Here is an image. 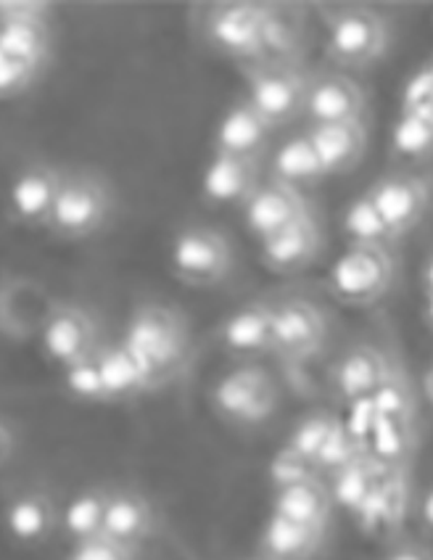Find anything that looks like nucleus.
Wrapping results in <instances>:
<instances>
[{
    "mask_svg": "<svg viewBox=\"0 0 433 560\" xmlns=\"http://www.w3.org/2000/svg\"><path fill=\"white\" fill-rule=\"evenodd\" d=\"M119 341L149 373L154 389L186 371L194 354V336L186 315L162 302L138 304Z\"/></svg>",
    "mask_w": 433,
    "mask_h": 560,
    "instance_id": "1",
    "label": "nucleus"
},
{
    "mask_svg": "<svg viewBox=\"0 0 433 560\" xmlns=\"http://www.w3.org/2000/svg\"><path fill=\"white\" fill-rule=\"evenodd\" d=\"M196 35L214 56L248 67L267 59L270 3L254 0H216L196 14Z\"/></svg>",
    "mask_w": 433,
    "mask_h": 560,
    "instance_id": "2",
    "label": "nucleus"
},
{
    "mask_svg": "<svg viewBox=\"0 0 433 560\" xmlns=\"http://www.w3.org/2000/svg\"><path fill=\"white\" fill-rule=\"evenodd\" d=\"M114 212H117V194L101 172L63 170L48 233L61 241H87L106 231Z\"/></svg>",
    "mask_w": 433,
    "mask_h": 560,
    "instance_id": "3",
    "label": "nucleus"
},
{
    "mask_svg": "<svg viewBox=\"0 0 433 560\" xmlns=\"http://www.w3.org/2000/svg\"><path fill=\"white\" fill-rule=\"evenodd\" d=\"M391 27L381 11L362 3L339 5L325 16V56L339 72H365L386 59Z\"/></svg>",
    "mask_w": 433,
    "mask_h": 560,
    "instance_id": "4",
    "label": "nucleus"
},
{
    "mask_svg": "<svg viewBox=\"0 0 433 560\" xmlns=\"http://www.w3.org/2000/svg\"><path fill=\"white\" fill-rule=\"evenodd\" d=\"M241 69L246 80L244 98L270 125L272 132L304 117L309 72L302 67V61L262 59Z\"/></svg>",
    "mask_w": 433,
    "mask_h": 560,
    "instance_id": "5",
    "label": "nucleus"
},
{
    "mask_svg": "<svg viewBox=\"0 0 433 560\" xmlns=\"http://www.w3.org/2000/svg\"><path fill=\"white\" fill-rule=\"evenodd\" d=\"M209 407L231 429H259L276 418L280 389L270 373L257 362H241L214 381Z\"/></svg>",
    "mask_w": 433,
    "mask_h": 560,
    "instance_id": "6",
    "label": "nucleus"
},
{
    "mask_svg": "<svg viewBox=\"0 0 433 560\" xmlns=\"http://www.w3.org/2000/svg\"><path fill=\"white\" fill-rule=\"evenodd\" d=\"M397 259L391 246L347 244L328 272V289L347 307H373L394 285Z\"/></svg>",
    "mask_w": 433,
    "mask_h": 560,
    "instance_id": "7",
    "label": "nucleus"
},
{
    "mask_svg": "<svg viewBox=\"0 0 433 560\" xmlns=\"http://www.w3.org/2000/svg\"><path fill=\"white\" fill-rule=\"evenodd\" d=\"M169 272L190 289H214L231 278L235 267V249L231 235L220 228L194 225L180 228L169 244Z\"/></svg>",
    "mask_w": 433,
    "mask_h": 560,
    "instance_id": "8",
    "label": "nucleus"
},
{
    "mask_svg": "<svg viewBox=\"0 0 433 560\" xmlns=\"http://www.w3.org/2000/svg\"><path fill=\"white\" fill-rule=\"evenodd\" d=\"M328 334V315L312 299L283 296L272 302V354L289 365L315 360L325 349Z\"/></svg>",
    "mask_w": 433,
    "mask_h": 560,
    "instance_id": "9",
    "label": "nucleus"
},
{
    "mask_svg": "<svg viewBox=\"0 0 433 560\" xmlns=\"http://www.w3.org/2000/svg\"><path fill=\"white\" fill-rule=\"evenodd\" d=\"M40 352L50 365L63 368L93 358L101 347V328L95 315L78 302H59L43 317L40 328Z\"/></svg>",
    "mask_w": 433,
    "mask_h": 560,
    "instance_id": "10",
    "label": "nucleus"
},
{
    "mask_svg": "<svg viewBox=\"0 0 433 560\" xmlns=\"http://www.w3.org/2000/svg\"><path fill=\"white\" fill-rule=\"evenodd\" d=\"M394 241L418 231L431 207V183L418 170H391L365 190Z\"/></svg>",
    "mask_w": 433,
    "mask_h": 560,
    "instance_id": "11",
    "label": "nucleus"
},
{
    "mask_svg": "<svg viewBox=\"0 0 433 560\" xmlns=\"http://www.w3.org/2000/svg\"><path fill=\"white\" fill-rule=\"evenodd\" d=\"M63 170L48 159H32L16 170L9 186V214L30 231H48L50 212L59 196Z\"/></svg>",
    "mask_w": 433,
    "mask_h": 560,
    "instance_id": "12",
    "label": "nucleus"
},
{
    "mask_svg": "<svg viewBox=\"0 0 433 560\" xmlns=\"http://www.w3.org/2000/svg\"><path fill=\"white\" fill-rule=\"evenodd\" d=\"M325 233L315 209L294 225L259 241V259L272 276H299L323 257Z\"/></svg>",
    "mask_w": 433,
    "mask_h": 560,
    "instance_id": "13",
    "label": "nucleus"
},
{
    "mask_svg": "<svg viewBox=\"0 0 433 560\" xmlns=\"http://www.w3.org/2000/svg\"><path fill=\"white\" fill-rule=\"evenodd\" d=\"M367 95L362 85L339 69L309 74L307 101H304V117L309 125H336L365 119Z\"/></svg>",
    "mask_w": 433,
    "mask_h": 560,
    "instance_id": "14",
    "label": "nucleus"
},
{
    "mask_svg": "<svg viewBox=\"0 0 433 560\" xmlns=\"http://www.w3.org/2000/svg\"><path fill=\"white\" fill-rule=\"evenodd\" d=\"M241 212H244L246 231L257 241H265L270 238V235L283 231V228L307 218L312 212V203L307 199V194H302V190L267 177V180L259 183V188L254 190L251 199L241 207Z\"/></svg>",
    "mask_w": 433,
    "mask_h": 560,
    "instance_id": "15",
    "label": "nucleus"
},
{
    "mask_svg": "<svg viewBox=\"0 0 433 560\" xmlns=\"http://www.w3.org/2000/svg\"><path fill=\"white\" fill-rule=\"evenodd\" d=\"M265 162L262 159H244L231 154H216L207 162L201 175V199L212 209L244 207L251 199L254 190L259 188Z\"/></svg>",
    "mask_w": 433,
    "mask_h": 560,
    "instance_id": "16",
    "label": "nucleus"
},
{
    "mask_svg": "<svg viewBox=\"0 0 433 560\" xmlns=\"http://www.w3.org/2000/svg\"><path fill=\"white\" fill-rule=\"evenodd\" d=\"M3 526L19 547H43L61 532V508L48 489L27 487L5 502Z\"/></svg>",
    "mask_w": 433,
    "mask_h": 560,
    "instance_id": "17",
    "label": "nucleus"
},
{
    "mask_svg": "<svg viewBox=\"0 0 433 560\" xmlns=\"http://www.w3.org/2000/svg\"><path fill=\"white\" fill-rule=\"evenodd\" d=\"M216 341L241 362H257L272 354V302L254 299L241 304L216 326Z\"/></svg>",
    "mask_w": 433,
    "mask_h": 560,
    "instance_id": "18",
    "label": "nucleus"
},
{
    "mask_svg": "<svg viewBox=\"0 0 433 560\" xmlns=\"http://www.w3.org/2000/svg\"><path fill=\"white\" fill-rule=\"evenodd\" d=\"M388 368H391V360L386 358L384 349L367 341L352 343L330 368V389L343 402H365L378 389Z\"/></svg>",
    "mask_w": 433,
    "mask_h": 560,
    "instance_id": "19",
    "label": "nucleus"
},
{
    "mask_svg": "<svg viewBox=\"0 0 433 560\" xmlns=\"http://www.w3.org/2000/svg\"><path fill=\"white\" fill-rule=\"evenodd\" d=\"M156 508L140 489L117 487L108 489L106 515H104V537L114 539L127 550L138 552L140 545L149 542L156 532Z\"/></svg>",
    "mask_w": 433,
    "mask_h": 560,
    "instance_id": "20",
    "label": "nucleus"
},
{
    "mask_svg": "<svg viewBox=\"0 0 433 560\" xmlns=\"http://www.w3.org/2000/svg\"><path fill=\"white\" fill-rule=\"evenodd\" d=\"M304 136L309 138L325 177L349 175V172L360 167L362 159L367 154L365 119L336 125H309Z\"/></svg>",
    "mask_w": 433,
    "mask_h": 560,
    "instance_id": "21",
    "label": "nucleus"
},
{
    "mask_svg": "<svg viewBox=\"0 0 433 560\" xmlns=\"http://www.w3.org/2000/svg\"><path fill=\"white\" fill-rule=\"evenodd\" d=\"M343 444H347V431L341 429L339 420L330 416V412L317 410L299 420L294 431H291L285 450L312 470L317 466L341 468L343 460L339 452Z\"/></svg>",
    "mask_w": 433,
    "mask_h": 560,
    "instance_id": "22",
    "label": "nucleus"
},
{
    "mask_svg": "<svg viewBox=\"0 0 433 560\" xmlns=\"http://www.w3.org/2000/svg\"><path fill=\"white\" fill-rule=\"evenodd\" d=\"M95 368H98L101 384L108 405L132 402L143 394L154 392L149 373L140 368V362L132 358L130 349L122 341H101V347L93 354Z\"/></svg>",
    "mask_w": 433,
    "mask_h": 560,
    "instance_id": "23",
    "label": "nucleus"
},
{
    "mask_svg": "<svg viewBox=\"0 0 433 560\" xmlns=\"http://www.w3.org/2000/svg\"><path fill=\"white\" fill-rule=\"evenodd\" d=\"M270 140V125L248 106L246 98H241L222 114L212 138V151L244 159H265Z\"/></svg>",
    "mask_w": 433,
    "mask_h": 560,
    "instance_id": "24",
    "label": "nucleus"
},
{
    "mask_svg": "<svg viewBox=\"0 0 433 560\" xmlns=\"http://www.w3.org/2000/svg\"><path fill=\"white\" fill-rule=\"evenodd\" d=\"M270 513L283 515L296 524L315 526V529H328L333 498H330V489L315 474H307L276 487Z\"/></svg>",
    "mask_w": 433,
    "mask_h": 560,
    "instance_id": "25",
    "label": "nucleus"
},
{
    "mask_svg": "<svg viewBox=\"0 0 433 560\" xmlns=\"http://www.w3.org/2000/svg\"><path fill=\"white\" fill-rule=\"evenodd\" d=\"M325 534L328 529H315L270 513L259 534V552L272 560H315L325 545Z\"/></svg>",
    "mask_w": 433,
    "mask_h": 560,
    "instance_id": "26",
    "label": "nucleus"
},
{
    "mask_svg": "<svg viewBox=\"0 0 433 560\" xmlns=\"http://www.w3.org/2000/svg\"><path fill=\"white\" fill-rule=\"evenodd\" d=\"M270 177L285 186L307 194L309 188H317L325 180V172L317 162L315 149H312L309 138L304 132L285 138L278 145L276 154L270 159Z\"/></svg>",
    "mask_w": 433,
    "mask_h": 560,
    "instance_id": "27",
    "label": "nucleus"
},
{
    "mask_svg": "<svg viewBox=\"0 0 433 560\" xmlns=\"http://www.w3.org/2000/svg\"><path fill=\"white\" fill-rule=\"evenodd\" d=\"M433 154V114H399L391 127L388 156L397 170H418Z\"/></svg>",
    "mask_w": 433,
    "mask_h": 560,
    "instance_id": "28",
    "label": "nucleus"
},
{
    "mask_svg": "<svg viewBox=\"0 0 433 560\" xmlns=\"http://www.w3.org/2000/svg\"><path fill=\"white\" fill-rule=\"evenodd\" d=\"M0 50L14 56V59L48 69L50 59H54V30H50V22L35 19V22L0 24Z\"/></svg>",
    "mask_w": 433,
    "mask_h": 560,
    "instance_id": "29",
    "label": "nucleus"
},
{
    "mask_svg": "<svg viewBox=\"0 0 433 560\" xmlns=\"http://www.w3.org/2000/svg\"><path fill=\"white\" fill-rule=\"evenodd\" d=\"M106 500L108 487H87L61 508V532L72 539V545L104 534Z\"/></svg>",
    "mask_w": 433,
    "mask_h": 560,
    "instance_id": "30",
    "label": "nucleus"
},
{
    "mask_svg": "<svg viewBox=\"0 0 433 560\" xmlns=\"http://www.w3.org/2000/svg\"><path fill=\"white\" fill-rule=\"evenodd\" d=\"M341 231L347 235V244H367V246H391L397 241L391 238V233L386 231L384 220L375 212L373 201L367 199V194H360L343 209L341 218Z\"/></svg>",
    "mask_w": 433,
    "mask_h": 560,
    "instance_id": "31",
    "label": "nucleus"
},
{
    "mask_svg": "<svg viewBox=\"0 0 433 560\" xmlns=\"http://www.w3.org/2000/svg\"><path fill=\"white\" fill-rule=\"evenodd\" d=\"M367 402L373 405V418L394 420V423H410L416 397H412V389L405 381V375L391 365Z\"/></svg>",
    "mask_w": 433,
    "mask_h": 560,
    "instance_id": "32",
    "label": "nucleus"
},
{
    "mask_svg": "<svg viewBox=\"0 0 433 560\" xmlns=\"http://www.w3.org/2000/svg\"><path fill=\"white\" fill-rule=\"evenodd\" d=\"M373 489H375V479L371 476V470L362 466V463L349 460L343 463L339 474H336V483L333 489H330V498H333V505L336 502H341V505L352 508V511H362V505L371 500Z\"/></svg>",
    "mask_w": 433,
    "mask_h": 560,
    "instance_id": "33",
    "label": "nucleus"
},
{
    "mask_svg": "<svg viewBox=\"0 0 433 560\" xmlns=\"http://www.w3.org/2000/svg\"><path fill=\"white\" fill-rule=\"evenodd\" d=\"M59 373H61L63 392H67L72 399H78V402H85V405H108L104 384H101L98 368H95L93 358L74 362V365L63 368Z\"/></svg>",
    "mask_w": 433,
    "mask_h": 560,
    "instance_id": "34",
    "label": "nucleus"
},
{
    "mask_svg": "<svg viewBox=\"0 0 433 560\" xmlns=\"http://www.w3.org/2000/svg\"><path fill=\"white\" fill-rule=\"evenodd\" d=\"M43 74H46V69L14 59V56L0 50V101H16L27 95L40 82Z\"/></svg>",
    "mask_w": 433,
    "mask_h": 560,
    "instance_id": "35",
    "label": "nucleus"
},
{
    "mask_svg": "<svg viewBox=\"0 0 433 560\" xmlns=\"http://www.w3.org/2000/svg\"><path fill=\"white\" fill-rule=\"evenodd\" d=\"M399 114H433V69L431 61L410 72L399 91Z\"/></svg>",
    "mask_w": 433,
    "mask_h": 560,
    "instance_id": "36",
    "label": "nucleus"
},
{
    "mask_svg": "<svg viewBox=\"0 0 433 560\" xmlns=\"http://www.w3.org/2000/svg\"><path fill=\"white\" fill-rule=\"evenodd\" d=\"M136 556L138 552L127 550V547L117 545L114 539L98 534V537L72 545V552H69L67 560H136Z\"/></svg>",
    "mask_w": 433,
    "mask_h": 560,
    "instance_id": "37",
    "label": "nucleus"
},
{
    "mask_svg": "<svg viewBox=\"0 0 433 560\" xmlns=\"http://www.w3.org/2000/svg\"><path fill=\"white\" fill-rule=\"evenodd\" d=\"M50 16H54V3H43V0H0V24L35 22V19L50 22Z\"/></svg>",
    "mask_w": 433,
    "mask_h": 560,
    "instance_id": "38",
    "label": "nucleus"
},
{
    "mask_svg": "<svg viewBox=\"0 0 433 560\" xmlns=\"http://www.w3.org/2000/svg\"><path fill=\"white\" fill-rule=\"evenodd\" d=\"M14 450H16L14 429H11V425L0 418V468H3L11 457H14Z\"/></svg>",
    "mask_w": 433,
    "mask_h": 560,
    "instance_id": "39",
    "label": "nucleus"
},
{
    "mask_svg": "<svg viewBox=\"0 0 433 560\" xmlns=\"http://www.w3.org/2000/svg\"><path fill=\"white\" fill-rule=\"evenodd\" d=\"M384 560H431V552L420 545H399Z\"/></svg>",
    "mask_w": 433,
    "mask_h": 560,
    "instance_id": "40",
    "label": "nucleus"
},
{
    "mask_svg": "<svg viewBox=\"0 0 433 560\" xmlns=\"http://www.w3.org/2000/svg\"><path fill=\"white\" fill-rule=\"evenodd\" d=\"M423 524L425 529H431V494H425L423 498Z\"/></svg>",
    "mask_w": 433,
    "mask_h": 560,
    "instance_id": "41",
    "label": "nucleus"
},
{
    "mask_svg": "<svg viewBox=\"0 0 433 560\" xmlns=\"http://www.w3.org/2000/svg\"><path fill=\"white\" fill-rule=\"evenodd\" d=\"M246 560H272V558H267V556H262V552H257V556H254V558H246Z\"/></svg>",
    "mask_w": 433,
    "mask_h": 560,
    "instance_id": "42",
    "label": "nucleus"
}]
</instances>
